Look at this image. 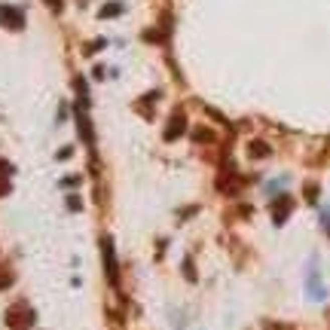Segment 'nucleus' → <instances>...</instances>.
<instances>
[{"label": "nucleus", "instance_id": "obj_1", "mask_svg": "<svg viewBox=\"0 0 330 330\" xmlns=\"http://www.w3.org/2000/svg\"><path fill=\"white\" fill-rule=\"evenodd\" d=\"M101 254H104V266H107V278L110 284H120V269H117V254H114V242H110L107 236L101 239Z\"/></svg>", "mask_w": 330, "mask_h": 330}, {"label": "nucleus", "instance_id": "obj_2", "mask_svg": "<svg viewBox=\"0 0 330 330\" xmlns=\"http://www.w3.org/2000/svg\"><path fill=\"white\" fill-rule=\"evenodd\" d=\"M31 321H34V312H31L28 306H13V309L7 312V324H10V327H16V330L28 327Z\"/></svg>", "mask_w": 330, "mask_h": 330}, {"label": "nucleus", "instance_id": "obj_3", "mask_svg": "<svg viewBox=\"0 0 330 330\" xmlns=\"http://www.w3.org/2000/svg\"><path fill=\"white\" fill-rule=\"evenodd\" d=\"M0 25L19 31V28H25V16H22L16 7H0Z\"/></svg>", "mask_w": 330, "mask_h": 330}, {"label": "nucleus", "instance_id": "obj_4", "mask_svg": "<svg viewBox=\"0 0 330 330\" xmlns=\"http://www.w3.org/2000/svg\"><path fill=\"white\" fill-rule=\"evenodd\" d=\"M183 126H187V123H183V117H180V114H174V120H171V123H168V129H165V138H168V141H174V138L183 132Z\"/></svg>", "mask_w": 330, "mask_h": 330}, {"label": "nucleus", "instance_id": "obj_5", "mask_svg": "<svg viewBox=\"0 0 330 330\" xmlns=\"http://www.w3.org/2000/svg\"><path fill=\"white\" fill-rule=\"evenodd\" d=\"M10 284H13V272H10L7 266H0V290L10 287Z\"/></svg>", "mask_w": 330, "mask_h": 330}, {"label": "nucleus", "instance_id": "obj_6", "mask_svg": "<svg viewBox=\"0 0 330 330\" xmlns=\"http://www.w3.org/2000/svg\"><path fill=\"white\" fill-rule=\"evenodd\" d=\"M266 153H269L266 144H251V156H266Z\"/></svg>", "mask_w": 330, "mask_h": 330}, {"label": "nucleus", "instance_id": "obj_7", "mask_svg": "<svg viewBox=\"0 0 330 330\" xmlns=\"http://www.w3.org/2000/svg\"><path fill=\"white\" fill-rule=\"evenodd\" d=\"M117 13H120V4H107L101 10V19H110V16H117Z\"/></svg>", "mask_w": 330, "mask_h": 330}, {"label": "nucleus", "instance_id": "obj_8", "mask_svg": "<svg viewBox=\"0 0 330 330\" xmlns=\"http://www.w3.org/2000/svg\"><path fill=\"white\" fill-rule=\"evenodd\" d=\"M67 208H70V211H80V208H83V202H80L77 196H67Z\"/></svg>", "mask_w": 330, "mask_h": 330}, {"label": "nucleus", "instance_id": "obj_9", "mask_svg": "<svg viewBox=\"0 0 330 330\" xmlns=\"http://www.w3.org/2000/svg\"><path fill=\"white\" fill-rule=\"evenodd\" d=\"M77 183H80V177H77V174H70V177L61 180V187H77Z\"/></svg>", "mask_w": 330, "mask_h": 330}, {"label": "nucleus", "instance_id": "obj_10", "mask_svg": "<svg viewBox=\"0 0 330 330\" xmlns=\"http://www.w3.org/2000/svg\"><path fill=\"white\" fill-rule=\"evenodd\" d=\"M46 7H49L52 13H61V0H46Z\"/></svg>", "mask_w": 330, "mask_h": 330}, {"label": "nucleus", "instance_id": "obj_11", "mask_svg": "<svg viewBox=\"0 0 330 330\" xmlns=\"http://www.w3.org/2000/svg\"><path fill=\"white\" fill-rule=\"evenodd\" d=\"M7 193H10V180L0 177V196H7Z\"/></svg>", "mask_w": 330, "mask_h": 330}]
</instances>
